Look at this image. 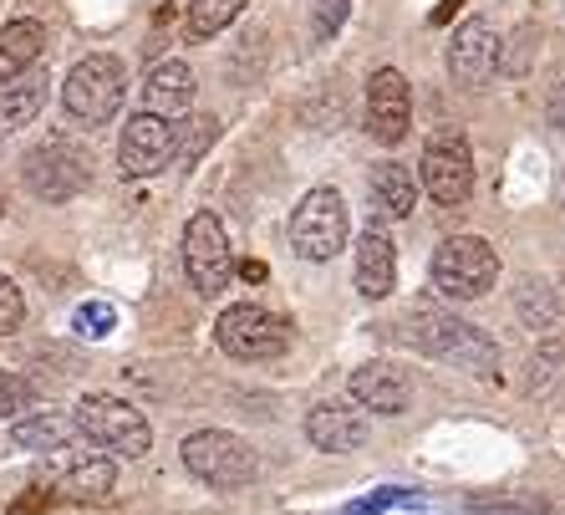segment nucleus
<instances>
[{
  "mask_svg": "<svg viewBox=\"0 0 565 515\" xmlns=\"http://www.w3.org/2000/svg\"><path fill=\"white\" fill-rule=\"evenodd\" d=\"M122 97H128V72H122L118 56L93 52L66 72L62 107H66V118L87 123V128H97V123L113 118V113L122 107Z\"/></svg>",
  "mask_w": 565,
  "mask_h": 515,
  "instance_id": "f257e3e1",
  "label": "nucleus"
},
{
  "mask_svg": "<svg viewBox=\"0 0 565 515\" xmlns=\"http://www.w3.org/2000/svg\"><path fill=\"white\" fill-rule=\"evenodd\" d=\"M408 337L423 347V353L444 357V362H454V368H469V372H494V362H500V347L489 343L479 327H469L463 317H454V312H413V327Z\"/></svg>",
  "mask_w": 565,
  "mask_h": 515,
  "instance_id": "f03ea898",
  "label": "nucleus"
},
{
  "mask_svg": "<svg viewBox=\"0 0 565 515\" xmlns=\"http://www.w3.org/2000/svg\"><path fill=\"white\" fill-rule=\"evenodd\" d=\"M77 434H87L103 454H122V460H143L153 450V429L148 419L132 403L122 398H107V393H87L77 403Z\"/></svg>",
  "mask_w": 565,
  "mask_h": 515,
  "instance_id": "7ed1b4c3",
  "label": "nucleus"
},
{
  "mask_svg": "<svg viewBox=\"0 0 565 515\" xmlns=\"http://www.w3.org/2000/svg\"><path fill=\"white\" fill-rule=\"evenodd\" d=\"M179 454H184L189 475L214 490H245L260 475L255 450L239 434H224V429H199V434H189L184 444H179Z\"/></svg>",
  "mask_w": 565,
  "mask_h": 515,
  "instance_id": "20e7f679",
  "label": "nucleus"
},
{
  "mask_svg": "<svg viewBox=\"0 0 565 515\" xmlns=\"http://www.w3.org/2000/svg\"><path fill=\"white\" fill-rule=\"evenodd\" d=\"M347 230H352V220H347L342 195L337 189H311L290 214V251L301 261H331V255H342Z\"/></svg>",
  "mask_w": 565,
  "mask_h": 515,
  "instance_id": "39448f33",
  "label": "nucleus"
},
{
  "mask_svg": "<svg viewBox=\"0 0 565 515\" xmlns=\"http://www.w3.org/2000/svg\"><path fill=\"white\" fill-rule=\"evenodd\" d=\"M500 281V255L494 245L479 235H454L438 245L434 255V286L454 302H473V296H484L489 286Z\"/></svg>",
  "mask_w": 565,
  "mask_h": 515,
  "instance_id": "423d86ee",
  "label": "nucleus"
},
{
  "mask_svg": "<svg viewBox=\"0 0 565 515\" xmlns=\"http://www.w3.org/2000/svg\"><path fill=\"white\" fill-rule=\"evenodd\" d=\"M26 189L46 204H62V199L82 195L87 179H93V159H87V148L66 144V138H46L41 148L26 154Z\"/></svg>",
  "mask_w": 565,
  "mask_h": 515,
  "instance_id": "0eeeda50",
  "label": "nucleus"
},
{
  "mask_svg": "<svg viewBox=\"0 0 565 515\" xmlns=\"http://www.w3.org/2000/svg\"><path fill=\"white\" fill-rule=\"evenodd\" d=\"M214 337H220V347L230 357H239V362H265V357H280L290 347L286 322L250 302L230 306V312L214 322Z\"/></svg>",
  "mask_w": 565,
  "mask_h": 515,
  "instance_id": "6e6552de",
  "label": "nucleus"
},
{
  "mask_svg": "<svg viewBox=\"0 0 565 515\" xmlns=\"http://www.w3.org/2000/svg\"><path fill=\"white\" fill-rule=\"evenodd\" d=\"M46 485L62 495V501H82V505H103L113 501V485H118V464L103 450H56L46 464Z\"/></svg>",
  "mask_w": 565,
  "mask_h": 515,
  "instance_id": "1a4fd4ad",
  "label": "nucleus"
},
{
  "mask_svg": "<svg viewBox=\"0 0 565 515\" xmlns=\"http://www.w3.org/2000/svg\"><path fill=\"white\" fill-rule=\"evenodd\" d=\"M230 271H235V261H230V235H224V225L210 210H199L184 230V276H189V286H194L199 296H220V291L230 286Z\"/></svg>",
  "mask_w": 565,
  "mask_h": 515,
  "instance_id": "9d476101",
  "label": "nucleus"
},
{
  "mask_svg": "<svg viewBox=\"0 0 565 515\" xmlns=\"http://www.w3.org/2000/svg\"><path fill=\"white\" fill-rule=\"evenodd\" d=\"M423 189L434 195V204H463L473 195V154L463 144V133H438L423 148Z\"/></svg>",
  "mask_w": 565,
  "mask_h": 515,
  "instance_id": "9b49d317",
  "label": "nucleus"
},
{
  "mask_svg": "<svg viewBox=\"0 0 565 515\" xmlns=\"http://www.w3.org/2000/svg\"><path fill=\"white\" fill-rule=\"evenodd\" d=\"M173 159V123H163L158 113H132L122 123V144H118V169L122 179H148Z\"/></svg>",
  "mask_w": 565,
  "mask_h": 515,
  "instance_id": "f8f14e48",
  "label": "nucleus"
},
{
  "mask_svg": "<svg viewBox=\"0 0 565 515\" xmlns=\"http://www.w3.org/2000/svg\"><path fill=\"white\" fill-rule=\"evenodd\" d=\"M413 123V87L397 66H377L367 82V133L377 144H397Z\"/></svg>",
  "mask_w": 565,
  "mask_h": 515,
  "instance_id": "ddd939ff",
  "label": "nucleus"
},
{
  "mask_svg": "<svg viewBox=\"0 0 565 515\" xmlns=\"http://www.w3.org/2000/svg\"><path fill=\"white\" fill-rule=\"evenodd\" d=\"M448 72H454V82H463V87H484L494 72H500V36H494V27L489 21H463L459 31H454V41H448Z\"/></svg>",
  "mask_w": 565,
  "mask_h": 515,
  "instance_id": "4468645a",
  "label": "nucleus"
},
{
  "mask_svg": "<svg viewBox=\"0 0 565 515\" xmlns=\"http://www.w3.org/2000/svg\"><path fill=\"white\" fill-rule=\"evenodd\" d=\"M306 439L311 450L321 454H352L367 444V419L352 409V403H316L306 413Z\"/></svg>",
  "mask_w": 565,
  "mask_h": 515,
  "instance_id": "2eb2a0df",
  "label": "nucleus"
},
{
  "mask_svg": "<svg viewBox=\"0 0 565 515\" xmlns=\"http://www.w3.org/2000/svg\"><path fill=\"white\" fill-rule=\"evenodd\" d=\"M352 398L372 413H408L413 403V378L393 362H367L352 372Z\"/></svg>",
  "mask_w": 565,
  "mask_h": 515,
  "instance_id": "dca6fc26",
  "label": "nucleus"
},
{
  "mask_svg": "<svg viewBox=\"0 0 565 515\" xmlns=\"http://www.w3.org/2000/svg\"><path fill=\"white\" fill-rule=\"evenodd\" d=\"M194 107V72L189 62H158L143 82V113H158L163 123L189 118Z\"/></svg>",
  "mask_w": 565,
  "mask_h": 515,
  "instance_id": "f3484780",
  "label": "nucleus"
},
{
  "mask_svg": "<svg viewBox=\"0 0 565 515\" xmlns=\"http://www.w3.org/2000/svg\"><path fill=\"white\" fill-rule=\"evenodd\" d=\"M397 281V251H393V235L382 225H367L362 240H356V291L367 302H382Z\"/></svg>",
  "mask_w": 565,
  "mask_h": 515,
  "instance_id": "a211bd4d",
  "label": "nucleus"
},
{
  "mask_svg": "<svg viewBox=\"0 0 565 515\" xmlns=\"http://www.w3.org/2000/svg\"><path fill=\"white\" fill-rule=\"evenodd\" d=\"M46 72L41 66H31V72H21V77L0 82V133H15L26 128V123H36L41 103H46Z\"/></svg>",
  "mask_w": 565,
  "mask_h": 515,
  "instance_id": "6ab92c4d",
  "label": "nucleus"
},
{
  "mask_svg": "<svg viewBox=\"0 0 565 515\" xmlns=\"http://www.w3.org/2000/svg\"><path fill=\"white\" fill-rule=\"evenodd\" d=\"M41 52H46V27H41V21H11V27H0V82L31 72Z\"/></svg>",
  "mask_w": 565,
  "mask_h": 515,
  "instance_id": "aec40b11",
  "label": "nucleus"
},
{
  "mask_svg": "<svg viewBox=\"0 0 565 515\" xmlns=\"http://www.w3.org/2000/svg\"><path fill=\"white\" fill-rule=\"evenodd\" d=\"M367 195L382 214H393V220H408L413 204H418V185H413V174L403 164H372V179H367Z\"/></svg>",
  "mask_w": 565,
  "mask_h": 515,
  "instance_id": "412c9836",
  "label": "nucleus"
},
{
  "mask_svg": "<svg viewBox=\"0 0 565 515\" xmlns=\"http://www.w3.org/2000/svg\"><path fill=\"white\" fill-rule=\"evenodd\" d=\"M72 429H77V423H66L62 413H26V419H15L11 439H15V450L56 454L72 444Z\"/></svg>",
  "mask_w": 565,
  "mask_h": 515,
  "instance_id": "4be33fe9",
  "label": "nucleus"
},
{
  "mask_svg": "<svg viewBox=\"0 0 565 515\" xmlns=\"http://www.w3.org/2000/svg\"><path fill=\"white\" fill-rule=\"evenodd\" d=\"M239 11H245V0H189L184 31L194 41H210V36H220L224 27H235Z\"/></svg>",
  "mask_w": 565,
  "mask_h": 515,
  "instance_id": "5701e85b",
  "label": "nucleus"
},
{
  "mask_svg": "<svg viewBox=\"0 0 565 515\" xmlns=\"http://www.w3.org/2000/svg\"><path fill=\"white\" fill-rule=\"evenodd\" d=\"M220 138V118H210V113H199V118H189V128L184 133H173V154L194 169L199 159H204V148Z\"/></svg>",
  "mask_w": 565,
  "mask_h": 515,
  "instance_id": "b1692460",
  "label": "nucleus"
},
{
  "mask_svg": "<svg viewBox=\"0 0 565 515\" xmlns=\"http://www.w3.org/2000/svg\"><path fill=\"white\" fill-rule=\"evenodd\" d=\"M113 327H118V312L107 302H82L77 317H72V332L82 343H103V337H113Z\"/></svg>",
  "mask_w": 565,
  "mask_h": 515,
  "instance_id": "393cba45",
  "label": "nucleus"
},
{
  "mask_svg": "<svg viewBox=\"0 0 565 515\" xmlns=\"http://www.w3.org/2000/svg\"><path fill=\"white\" fill-rule=\"evenodd\" d=\"M347 15H352V0H311V46H327Z\"/></svg>",
  "mask_w": 565,
  "mask_h": 515,
  "instance_id": "a878e982",
  "label": "nucleus"
},
{
  "mask_svg": "<svg viewBox=\"0 0 565 515\" xmlns=\"http://www.w3.org/2000/svg\"><path fill=\"white\" fill-rule=\"evenodd\" d=\"M31 403H36V383H31V378H21V372L0 368V419H21Z\"/></svg>",
  "mask_w": 565,
  "mask_h": 515,
  "instance_id": "bb28decb",
  "label": "nucleus"
},
{
  "mask_svg": "<svg viewBox=\"0 0 565 515\" xmlns=\"http://www.w3.org/2000/svg\"><path fill=\"white\" fill-rule=\"evenodd\" d=\"M520 312H525L530 327H551V322H555L551 286H545V281H525V286H520Z\"/></svg>",
  "mask_w": 565,
  "mask_h": 515,
  "instance_id": "cd10ccee",
  "label": "nucleus"
},
{
  "mask_svg": "<svg viewBox=\"0 0 565 515\" xmlns=\"http://www.w3.org/2000/svg\"><path fill=\"white\" fill-rule=\"evenodd\" d=\"M540 495H504V501H469V515H545Z\"/></svg>",
  "mask_w": 565,
  "mask_h": 515,
  "instance_id": "c85d7f7f",
  "label": "nucleus"
},
{
  "mask_svg": "<svg viewBox=\"0 0 565 515\" xmlns=\"http://www.w3.org/2000/svg\"><path fill=\"white\" fill-rule=\"evenodd\" d=\"M21 322H26V296H21V286L11 276H0V337L21 332Z\"/></svg>",
  "mask_w": 565,
  "mask_h": 515,
  "instance_id": "c756f323",
  "label": "nucleus"
},
{
  "mask_svg": "<svg viewBox=\"0 0 565 515\" xmlns=\"http://www.w3.org/2000/svg\"><path fill=\"white\" fill-rule=\"evenodd\" d=\"M551 123L555 128H565V82L555 87V97H551Z\"/></svg>",
  "mask_w": 565,
  "mask_h": 515,
  "instance_id": "7c9ffc66",
  "label": "nucleus"
},
{
  "mask_svg": "<svg viewBox=\"0 0 565 515\" xmlns=\"http://www.w3.org/2000/svg\"><path fill=\"white\" fill-rule=\"evenodd\" d=\"M0 210H6V199H0Z\"/></svg>",
  "mask_w": 565,
  "mask_h": 515,
  "instance_id": "2f4dec72",
  "label": "nucleus"
}]
</instances>
